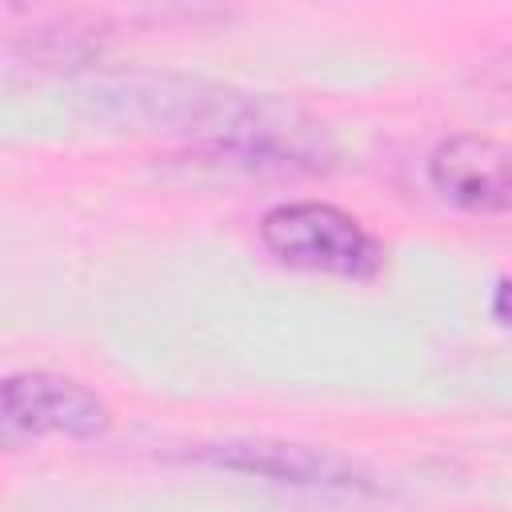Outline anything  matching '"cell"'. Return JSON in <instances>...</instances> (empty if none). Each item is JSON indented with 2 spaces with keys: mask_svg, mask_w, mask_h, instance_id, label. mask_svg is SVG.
I'll use <instances>...</instances> for the list:
<instances>
[{
  "mask_svg": "<svg viewBox=\"0 0 512 512\" xmlns=\"http://www.w3.org/2000/svg\"><path fill=\"white\" fill-rule=\"evenodd\" d=\"M188 460L236 472V476H256L272 484H292V488H324V492H376L372 472L332 448L316 444H292V440H220V444H200Z\"/></svg>",
  "mask_w": 512,
  "mask_h": 512,
  "instance_id": "4",
  "label": "cell"
},
{
  "mask_svg": "<svg viewBox=\"0 0 512 512\" xmlns=\"http://www.w3.org/2000/svg\"><path fill=\"white\" fill-rule=\"evenodd\" d=\"M492 320H496L500 328L508 324V280H504V276H500L496 288H492Z\"/></svg>",
  "mask_w": 512,
  "mask_h": 512,
  "instance_id": "7",
  "label": "cell"
},
{
  "mask_svg": "<svg viewBox=\"0 0 512 512\" xmlns=\"http://www.w3.org/2000/svg\"><path fill=\"white\" fill-rule=\"evenodd\" d=\"M260 244L288 268L372 280L384 268V244L344 208L324 200H288L260 216Z\"/></svg>",
  "mask_w": 512,
  "mask_h": 512,
  "instance_id": "2",
  "label": "cell"
},
{
  "mask_svg": "<svg viewBox=\"0 0 512 512\" xmlns=\"http://www.w3.org/2000/svg\"><path fill=\"white\" fill-rule=\"evenodd\" d=\"M112 428L108 400L64 372H8L0 376V448L20 452L44 440H100Z\"/></svg>",
  "mask_w": 512,
  "mask_h": 512,
  "instance_id": "3",
  "label": "cell"
},
{
  "mask_svg": "<svg viewBox=\"0 0 512 512\" xmlns=\"http://www.w3.org/2000/svg\"><path fill=\"white\" fill-rule=\"evenodd\" d=\"M428 184L472 216H504L512 204L508 144L484 132H452L428 152Z\"/></svg>",
  "mask_w": 512,
  "mask_h": 512,
  "instance_id": "5",
  "label": "cell"
},
{
  "mask_svg": "<svg viewBox=\"0 0 512 512\" xmlns=\"http://www.w3.org/2000/svg\"><path fill=\"white\" fill-rule=\"evenodd\" d=\"M76 100L92 120L180 136L252 172H324L336 160L324 124L304 108L208 76L112 72L88 80Z\"/></svg>",
  "mask_w": 512,
  "mask_h": 512,
  "instance_id": "1",
  "label": "cell"
},
{
  "mask_svg": "<svg viewBox=\"0 0 512 512\" xmlns=\"http://www.w3.org/2000/svg\"><path fill=\"white\" fill-rule=\"evenodd\" d=\"M24 48H28V60H36L40 68H56L60 64V32H52V28H36ZM92 52H96V40L88 32L64 24V60L92 56Z\"/></svg>",
  "mask_w": 512,
  "mask_h": 512,
  "instance_id": "6",
  "label": "cell"
}]
</instances>
